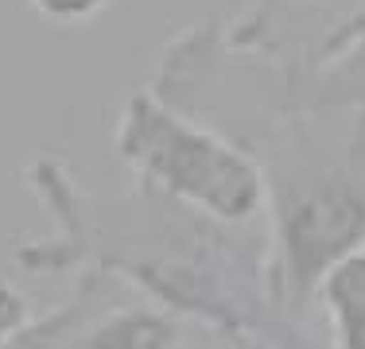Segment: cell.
I'll return each instance as SVG.
<instances>
[{"label":"cell","instance_id":"cell-1","mask_svg":"<svg viewBox=\"0 0 365 349\" xmlns=\"http://www.w3.org/2000/svg\"><path fill=\"white\" fill-rule=\"evenodd\" d=\"M24 179L51 222L47 237L16 249L24 272L71 276L98 268L222 342H307L276 291L268 222H218L136 174L117 194L86 190L66 160L51 152H39Z\"/></svg>","mask_w":365,"mask_h":349},{"label":"cell","instance_id":"cell-2","mask_svg":"<svg viewBox=\"0 0 365 349\" xmlns=\"http://www.w3.org/2000/svg\"><path fill=\"white\" fill-rule=\"evenodd\" d=\"M113 152L128 174L218 222L260 225L268 217V182L257 155L237 136L168 105L148 85L120 105Z\"/></svg>","mask_w":365,"mask_h":349},{"label":"cell","instance_id":"cell-3","mask_svg":"<svg viewBox=\"0 0 365 349\" xmlns=\"http://www.w3.org/2000/svg\"><path fill=\"white\" fill-rule=\"evenodd\" d=\"M315 303L327 314L330 342L342 349H365V244L346 252L323 276Z\"/></svg>","mask_w":365,"mask_h":349},{"label":"cell","instance_id":"cell-4","mask_svg":"<svg viewBox=\"0 0 365 349\" xmlns=\"http://www.w3.org/2000/svg\"><path fill=\"white\" fill-rule=\"evenodd\" d=\"M28 4L51 28H82V24L98 20L113 0H28Z\"/></svg>","mask_w":365,"mask_h":349},{"label":"cell","instance_id":"cell-5","mask_svg":"<svg viewBox=\"0 0 365 349\" xmlns=\"http://www.w3.org/2000/svg\"><path fill=\"white\" fill-rule=\"evenodd\" d=\"M31 318H36V311H31L28 295L0 276V345H12Z\"/></svg>","mask_w":365,"mask_h":349},{"label":"cell","instance_id":"cell-6","mask_svg":"<svg viewBox=\"0 0 365 349\" xmlns=\"http://www.w3.org/2000/svg\"><path fill=\"white\" fill-rule=\"evenodd\" d=\"M327 0H253L249 12H284V8H319Z\"/></svg>","mask_w":365,"mask_h":349}]
</instances>
